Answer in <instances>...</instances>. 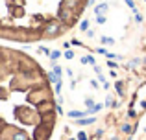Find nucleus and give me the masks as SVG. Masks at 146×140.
Here are the masks:
<instances>
[{"label":"nucleus","mask_w":146,"mask_h":140,"mask_svg":"<svg viewBox=\"0 0 146 140\" xmlns=\"http://www.w3.org/2000/svg\"><path fill=\"white\" fill-rule=\"evenodd\" d=\"M93 0H0V37L56 39L76 24Z\"/></svg>","instance_id":"1"},{"label":"nucleus","mask_w":146,"mask_h":140,"mask_svg":"<svg viewBox=\"0 0 146 140\" xmlns=\"http://www.w3.org/2000/svg\"><path fill=\"white\" fill-rule=\"evenodd\" d=\"M83 114H85V112H80V111H70V112H68L70 118H80V116H83Z\"/></svg>","instance_id":"3"},{"label":"nucleus","mask_w":146,"mask_h":140,"mask_svg":"<svg viewBox=\"0 0 146 140\" xmlns=\"http://www.w3.org/2000/svg\"><path fill=\"white\" fill-rule=\"evenodd\" d=\"M102 43H104V44H106V43H107V44H111V43H113V39H106V37H104Z\"/></svg>","instance_id":"7"},{"label":"nucleus","mask_w":146,"mask_h":140,"mask_svg":"<svg viewBox=\"0 0 146 140\" xmlns=\"http://www.w3.org/2000/svg\"><path fill=\"white\" fill-rule=\"evenodd\" d=\"M65 55H67V59H72V57H74V54H72V52H67Z\"/></svg>","instance_id":"8"},{"label":"nucleus","mask_w":146,"mask_h":140,"mask_svg":"<svg viewBox=\"0 0 146 140\" xmlns=\"http://www.w3.org/2000/svg\"><path fill=\"white\" fill-rule=\"evenodd\" d=\"M93 122H94V118H83V120H78L80 126H89V124H93Z\"/></svg>","instance_id":"2"},{"label":"nucleus","mask_w":146,"mask_h":140,"mask_svg":"<svg viewBox=\"0 0 146 140\" xmlns=\"http://www.w3.org/2000/svg\"><path fill=\"white\" fill-rule=\"evenodd\" d=\"M120 129L124 131V133H131V126H129V124H122Z\"/></svg>","instance_id":"4"},{"label":"nucleus","mask_w":146,"mask_h":140,"mask_svg":"<svg viewBox=\"0 0 146 140\" xmlns=\"http://www.w3.org/2000/svg\"><path fill=\"white\" fill-rule=\"evenodd\" d=\"M87 26H89V24H87V20H83L82 22V30H87Z\"/></svg>","instance_id":"9"},{"label":"nucleus","mask_w":146,"mask_h":140,"mask_svg":"<svg viewBox=\"0 0 146 140\" xmlns=\"http://www.w3.org/2000/svg\"><path fill=\"white\" fill-rule=\"evenodd\" d=\"M78 140H87V135L85 133H80L78 135Z\"/></svg>","instance_id":"6"},{"label":"nucleus","mask_w":146,"mask_h":140,"mask_svg":"<svg viewBox=\"0 0 146 140\" xmlns=\"http://www.w3.org/2000/svg\"><path fill=\"white\" fill-rule=\"evenodd\" d=\"M104 9H107V6H106V4H102V6H98V7H96V13H102Z\"/></svg>","instance_id":"5"}]
</instances>
